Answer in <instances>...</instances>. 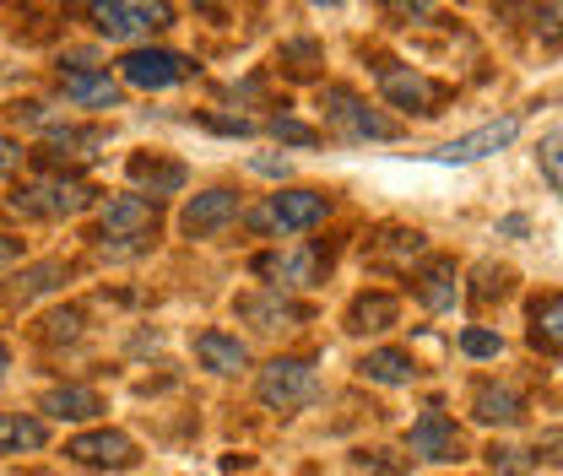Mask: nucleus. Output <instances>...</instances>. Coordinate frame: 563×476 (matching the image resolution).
<instances>
[{"instance_id": "nucleus-26", "label": "nucleus", "mask_w": 563, "mask_h": 476, "mask_svg": "<svg viewBox=\"0 0 563 476\" xmlns=\"http://www.w3.org/2000/svg\"><path fill=\"white\" fill-rule=\"evenodd\" d=\"M422 250H428V239H422L418 228L407 233V228H396V233H385V244H374V261H396V266H412Z\"/></svg>"}, {"instance_id": "nucleus-30", "label": "nucleus", "mask_w": 563, "mask_h": 476, "mask_svg": "<svg viewBox=\"0 0 563 476\" xmlns=\"http://www.w3.org/2000/svg\"><path fill=\"white\" fill-rule=\"evenodd\" d=\"M537 38H542V49H563V0H548V5H542Z\"/></svg>"}, {"instance_id": "nucleus-34", "label": "nucleus", "mask_w": 563, "mask_h": 476, "mask_svg": "<svg viewBox=\"0 0 563 476\" xmlns=\"http://www.w3.org/2000/svg\"><path fill=\"white\" fill-rule=\"evenodd\" d=\"M537 461H553V466H563V428H548V433L537 439Z\"/></svg>"}, {"instance_id": "nucleus-12", "label": "nucleus", "mask_w": 563, "mask_h": 476, "mask_svg": "<svg viewBox=\"0 0 563 476\" xmlns=\"http://www.w3.org/2000/svg\"><path fill=\"white\" fill-rule=\"evenodd\" d=\"M412 455L418 461H455L461 455V433H455V422L439 407H428L412 422Z\"/></svg>"}, {"instance_id": "nucleus-41", "label": "nucleus", "mask_w": 563, "mask_h": 476, "mask_svg": "<svg viewBox=\"0 0 563 476\" xmlns=\"http://www.w3.org/2000/svg\"><path fill=\"white\" fill-rule=\"evenodd\" d=\"M255 174H287V163H277V157H255Z\"/></svg>"}, {"instance_id": "nucleus-42", "label": "nucleus", "mask_w": 563, "mask_h": 476, "mask_svg": "<svg viewBox=\"0 0 563 476\" xmlns=\"http://www.w3.org/2000/svg\"><path fill=\"white\" fill-rule=\"evenodd\" d=\"M5 368H11V352L0 346V385H5Z\"/></svg>"}, {"instance_id": "nucleus-14", "label": "nucleus", "mask_w": 563, "mask_h": 476, "mask_svg": "<svg viewBox=\"0 0 563 476\" xmlns=\"http://www.w3.org/2000/svg\"><path fill=\"white\" fill-rule=\"evenodd\" d=\"M255 272L272 276L277 287H314V281H320V255H314V250H298V255H261Z\"/></svg>"}, {"instance_id": "nucleus-38", "label": "nucleus", "mask_w": 563, "mask_h": 476, "mask_svg": "<svg viewBox=\"0 0 563 476\" xmlns=\"http://www.w3.org/2000/svg\"><path fill=\"white\" fill-rule=\"evenodd\" d=\"M385 5H390L396 16H428V11H433L439 0H385Z\"/></svg>"}, {"instance_id": "nucleus-28", "label": "nucleus", "mask_w": 563, "mask_h": 476, "mask_svg": "<svg viewBox=\"0 0 563 476\" xmlns=\"http://www.w3.org/2000/svg\"><path fill=\"white\" fill-rule=\"evenodd\" d=\"M537 168H542V179H548V185L563 196V125L537 141Z\"/></svg>"}, {"instance_id": "nucleus-9", "label": "nucleus", "mask_w": 563, "mask_h": 476, "mask_svg": "<svg viewBox=\"0 0 563 476\" xmlns=\"http://www.w3.org/2000/svg\"><path fill=\"white\" fill-rule=\"evenodd\" d=\"M379 92H385L396 109H407V114H433V109L444 103V87L407 66H379Z\"/></svg>"}, {"instance_id": "nucleus-15", "label": "nucleus", "mask_w": 563, "mask_h": 476, "mask_svg": "<svg viewBox=\"0 0 563 476\" xmlns=\"http://www.w3.org/2000/svg\"><path fill=\"white\" fill-rule=\"evenodd\" d=\"M196 357H201V368H211V374H239V368H250L244 341L222 336V331H201V336H196Z\"/></svg>"}, {"instance_id": "nucleus-6", "label": "nucleus", "mask_w": 563, "mask_h": 476, "mask_svg": "<svg viewBox=\"0 0 563 476\" xmlns=\"http://www.w3.org/2000/svg\"><path fill=\"white\" fill-rule=\"evenodd\" d=\"M66 461L81 472H131L136 455V439L120 433V428H98V433H76L66 444Z\"/></svg>"}, {"instance_id": "nucleus-22", "label": "nucleus", "mask_w": 563, "mask_h": 476, "mask_svg": "<svg viewBox=\"0 0 563 476\" xmlns=\"http://www.w3.org/2000/svg\"><path fill=\"white\" fill-rule=\"evenodd\" d=\"M131 179H136V185H146V190H152V201H157V196H174V190L185 185V168H179V163H163V157H146V152H136V157H131Z\"/></svg>"}, {"instance_id": "nucleus-10", "label": "nucleus", "mask_w": 563, "mask_h": 476, "mask_svg": "<svg viewBox=\"0 0 563 476\" xmlns=\"http://www.w3.org/2000/svg\"><path fill=\"white\" fill-rule=\"evenodd\" d=\"M520 136V120L515 114H504V120H493L483 131H472V136H455L444 141L439 152H428L433 163H477V157H493V152H504L509 141Z\"/></svg>"}, {"instance_id": "nucleus-33", "label": "nucleus", "mask_w": 563, "mask_h": 476, "mask_svg": "<svg viewBox=\"0 0 563 476\" xmlns=\"http://www.w3.org/2000/svg\"><path fill=\"white\" fill-rule=\"evenodd\" d=\"M272 136L277 141H292V146H314V131H309V125H303V120H287V114H282V120H272Z\"/></svg>"}, {"instance_id": "nucleus-24", "label": "nucleus", "mask_w": 563, "mask_h": 476, "mask_svg": "<svg viewBox=\"0 0 563 476\" xmlns=\"http://www.w3.org/2000/svg\"><path fill=\"white\" fill-rule=\"evenodd\" d=\"M520 396L515 390H498V385H483L477 396H472V417L477 422H488V428H509V422H520Z\"/></svg>"}, {"instance_id": "nucleus-32", "label": "nucleus", "mask_w": 563, "mask_h": 476, "mask_svg": "<svg viewBox=\"0 0 563 476\" xmlns=\"http://www.w3.org/2000/svg\"><path fill=\"white\" fill-rule=\"evenodd\" d=\"M76 331H81V309H60V314L44 320V336L49 341H70Z\"/></svg>"}, {"instance_id": "nucleus-4", "label": "nucleus", "mask_w": 563, "mask_h": 476, "mask_svg": "<svg viewBox=\"0 0 563 476\" xmlns=\"http://www.w3.org/2000/svg\"><path fill=\"white\" fill-rule=\"evenodd\" d=\"M320 114H325V125H331L336 136H347V141H390L396 136V125H390L379 109H368L352 87H325V92H320Z\"/></svg>"}, {"instance_id": "nucleus-21", "label": "nucleus", "mask_w": 563, "mask_h": 476, "mask_svg": "<svg viewBox=\"0 0 563 476\" xmlns=\"http://www.w3.org/2000/svg\"><path fill=\"white\" fill-rule=\"evenodd\" d=\"M66 98L76 109H114L120 103V81H109L98 70H81V76H66Z\"/></svg>"}, {"instance_id": "nucleus-44", "label": "nucleus", "mask_w": 563, "mask_h": 476, "mask_svg": "<svg viewBox=\"0 0 563 476\" xmlns=\"http://www.w3.org/2000/svg\"><path fill=\"white\" fill-rule=\"evenodd\" d=\"M314 5H342V0H314Z\"/></svg>"}, {"instance_id": "nucleus-27", "label": "nucleus", "mask_w": 563, "mask_h": 476, "mask_svg": "<svg viewBox=\"0 0 563 476\" xmlns=\"http://www.w3.org/2000/svg\"><path fill=\"white\" fill-rule=\"evenodd\" d=\"M60 276H66L60 261H44V266H33V272H22L16 281H11V298H16V303H27V298H38V292L60 287Z\"/></svg>"}, {"instance_id": "nucleus-20", "label": "nucleus", "mask_w": 563, "mask_h": 476, "mask_svg": "<svg viewBox=\"0 0 563 476\" xmlns=\"http://www.w3.org/2000/svg\"><path fill=\"white\" fill-rule=\"evenodd\" d=\"M461 292V276H455V261H428L418 272V298L422 309H450Z\"/></svg>"}, {"instance_id": "nucleus-7", "label": "nucleus", "mask_w": 563, "mask_h": 476, "mask_svg": "<svg viewBox=\"0 0 563 476\" xmlns=\"http://www.w3.org/2000/svg\"><path fill=\"white\" fill-rule=\"evenodd\" d=\"M314 396V363L309 357H277L261 368V401L272 411H298Z\"/></svg>"}, {"instance_id": "nucleus-17", "label": "nucleus", "mask_w": 563, "mask_h": 476, "mask_svg": "<svg viewBox=\"0 0 563 476\" xmlns=\"http://www.w3.org/2000/svg\"><path fill=\"white\" fill-rule=\"evenodd\" d=\"M98 146H103V131H49V141H44V152H38V157L60 174L66 163H87Z\"/></svg>"}, {"instance_id": "nucleus-19", "label": "nucleus", "mask_w": 563, "mask_h": 476, "mask_svg": "<svg viewBox=\"0 0 563 476\" xmlns=\"http://www.w3.org/2000/svg\"><path fill=\"white\" fill-rule=\"evenodd\" d=\"M49 428L27 411H0V455H22V450H44Z\"/></svg>"}, {"instance_id": "nucleus-2", "label": "nucleus", "mask_w": 563, "mask_h": 476, "mask_svg": "<svg viewBox=\"0 0 563 476\" xmlns=\"http://www.w3.org/2000/svg\"><path fill=\"white\" fill-rule=\"evenodd\" d=\"M87 206H92V185L76 179V174H55V168L49 174H33V179H22L11 190V211L38 217V222H60V217H76Z\"/></svg>"}, {"instance_id": "nucleus-16", "label": "nucleus", "mask_w": 563, "mask_h": 476, "mask_svg": "<svg viewBox=\"0 0 563 476\" xmlns=\"http://www.w3.org/2000/svg\"><path fill=\"white\" fill-rule=\"evenodd\" d=\"M357 374H363L368 385H412V379H418V363H412V352L379 346V352H368V357L357 363Z\"/></svg>"}, {"instance_id": "nucleus-3", "label": "nucleus", "mask_w": 563, "mask_h": 476, "mask_svg": "<svg viewBox=\"0 0 563 476\" xmlns=\"http://www.w3.org/2000/svg\"><path fill=\"white\" fill-rule=\"evenodd\" d=\"M92 27L114 44H136L174 27V0H92Z\"/></svg>"}, {"instance_id": "nucleus-40", "label": "nucleus", "mask_w": 563, "mask_h": 476, "mask_svg": "<svg viewBox=\"0 0 563 476\" xmlns=\"http://www.w3.org/2000/svg\"><path fill=\"white\" fill-rule=\"evenodd\" d=\"M11 261H22V239H11V233H0V272H5Z\"/></svg>"}, {"instance_id": "nucleus-37", "label": "nucleus", "mask_w": 563, "mask_h": 476, "mask_svg": "<svg viewBox=\"0 0 563 476\" xmlns=\"http://www.w3.org/2000/svg\"><path fill=\"white\" fill-rule=\"evenodd\" d=\"M207 125L211 131H228V136H250V131H255L244 114H239V120H233V114H207Z\"/></svg>"}, {"instance_id": "nucleus-31", "label": "nucleus", "mask_w": 563, "mask_h": 476, "mask_svg": "<svg viewBox=\"0 0 563 476\" xmlns=\"http://www.w3.org/2000/svg\"><path fill=\"white\" fill-rule=\"evenodd\" d=\"M461 352H466V357H498L504 341L493 336V331H483V325H472V331H461Z\"/></svg>"}, {"instance_id": "nucleus-5", "label": "nucleus", "mask_w": 563, "mask_h": 476, "mask_svg": "<svg viewBox=\"0 0 563 476\" xmlns=\"http://www.w3.org/2000/svg\"><path fill=\"white\" fill-rule=\"evenodd\" d=\"M331 217V196H320V190H277L272 201L261 206L255 217H250V228H261V233H303V228H320Z\"/></svg>"}, {"instance_id": "nucleus-43", "label": "nucleus", "mask_w": 563, "mask_h": 476, "mask_svg": "<svg viewBox=\"0 0 563 476\" xmlns=\"http://www.w3.org/2000/svg\"><path fill=\"white\" fill-rule=\"evenodd\" d=\"M196 5H201V11H222L228 0H196Z\"/></svg>"}, {"instance_id": "nucleus-25", "label": "nucleus", "mask_w": 563, "mask_h": 476, "mask_svg": "<svg viewBox=\"0 0 563 476\" xmlns=\"http://www.w3.org/2000/svg\"><path fill=\"white\" fill-rule=\"evenodd\" d=\"M531 341L563 357V292H548L531 303Z\"/></svg>"}, {"instance_id": "nucleus-39", "label": "nucleus", "mask_w": 563, "mask_h": 476, "mask_svg": "<svg viewBox=\"0 0 563 476\" xmlns=\"http://www.w3.org/2000/svg\"><path fill=\"white\" fill-rule=\"evenodd\" d=\"M16 168H22V146L0 136V174H16Z\"/></svg>"}, {"instance_id": "nucleus-1", "label": "nucleus", "mask_w": 563, "mask_h": 476, "mask_svg": "<svg viewBox=\"0 0 563 476\" xmlns=\"http://www.w3.org/2000/svg\"><path fill=\"white\" fill-rule=\"evenodd\" d=\"M157 239V201L152 196H114L98 217V250L125 261V255H141L152 250Z\"/></svg>"}, {"instance_id": "nucleus-36", "label": "nucleus", "mask_w": 563, "mask_h": 476, "mask_svg": "<svg viewBox=\"0 0 563 476\" xmlns=\"http://www.w3.org/2000/svg\"><path fill=\"white\" fill-rule=\"evenodd\" d=\"M504 292H509V272H483V287H477V298H483V303H488V298H504Z\"/></svg>"}, {"instance_id": "nucleus-13", "label": "nucleus", "mask_w": 563, "mask_h": 476, "mask_svg": "<svg viewBox=\"0 0 563 476\" xmlns=\"http://www.w3.org/2000/svg\"><path fill=\"white\" fill-rule=\"evenodd\" d=\"M396 314H401V303L390 292H357L347 309V331L352 336H379V331L396 325Z\"/></svg>"}, {"instance_id": "nucleus-23", "label": "nucleus", "mask_w": 563, "mask_h": 476, "mask_svg": "<svg viewBox=\"0 0 563 476\" xmlns=\"http://www.w3.org/2000/svg\"><path fill=\"white\" fill-rule=\"evenodd\" d=\"M239 314H244V320H255V331H292V325L303 320V309H298V303H287V298H244V303H239Z\"/></svg>"}, {"instance_id": "nucleus-35", "label": "nucleus", "mask_w": 563, "mask_h": 476, "mask_svg": "<svg viewBox=\"0 0 563 476\" xmlns=\"http://www.w3.org/2000/svg\"><path fill=\"white\" fill-rule=\"evenodd\" d=\"M11 114H16L22 125H49V120H55V114H49V103H38V98H27V103H16Z\"/></svg>"}, {"instance_id": "nucleus-29", "label": "nucleus", "mask_w": 563, "mask_h": 476, "mask_svg": "<svg viewBox=\"0 0 563 476\" xmlns=\"http://www.w3.org/2000/svg\"><path fill=\"white\" fill-rule=\"evenodd\" d=\"M488 466L498 476H526L537 466V455H526V450H515V444H493L488 450Z\"/></svg>"}, {"instance_id": "nucleus-18", "label": "nucleus", "mask_w": 563, "mask_h": 476, "mask_svg": "<svg viewBox=\"0 0 563 476\" xmlns=\"http://www.w3.org/2000/svg\"><path fill=\"white\" fill-rule=\"evenodd\" d=\"M38 407L49 411V417H60V422H92V417L103 411V396L87 390V385H60V390H49Z\"/></svg>"}, {"instance_id": "nucleus-11", "label": "nucleus", "mask_w": 563, "mask_h": 476, "mask_svg": "<svg viewBox=\"0 0 563 476\" xmlns=\"http://www.w3.org/2000/svg\"><path fill=\"white\" fill-rule=\"evenodd\" d=\"M233 217H239V196L217 185V190L190 196V206L179 211V233H185V239H211V233H222Z\"/></svg>"}, {"instance_id": "nucleus-8", "label": "nucleus", "mask_w": 563, "mask_h": 476, "mask_svg": "<svg viewBox=\"0 0 563 476\" xmlns=\"http://www.w3.org/2000/svg\"><path fill=\"white\" fill-rule=\"evenodd\" d=\"M120 76L141 87V92H163V87H179V81H190L196 66L185 60V55H174V49H131L125 60H120Z\"/></svg>"}]
</instances>
